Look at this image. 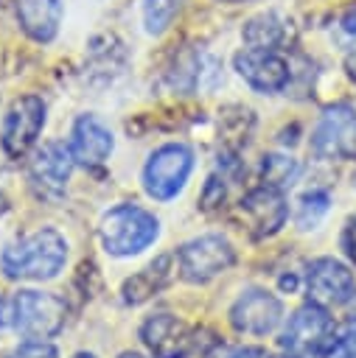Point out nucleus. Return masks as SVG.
Returning <instances> with one entry per match:
<instances>
[{"mask_svg": "<svg viewBox=\"0 0 356 358\" xmlns=\"http://www.w3.org/2000/svg\"><path fill=\"white\" fill-rule=\"evenodd\" d=\"M73 358H95V355H90V352H78V355H73Z\"/></svg>", "mask_w": 356, "mask_h": 358, "instance_id": "obj_28", "label": "nucleus"}, {"mask_svg": "<svg viewBox=\"0 0 356 358\" xmlns=\"http://www.w3.org/2000/svg\"><path fill=\"white\" fill-rule=\"evenodd\" d=\"M73 154H70V145L64 143H45L31 165H28V179L34 185V190L39 196H62L64 193V185L70 179V171H73Z\"/></svg>", "mask_w": 356, "mask_h": 358, "instance_id": "obj_11", "label": "nucleus"}, {"mask_svg": "<svg viewBox=\"0 0 356 358\" xmlns=\"http://www.w3.org/2000/svg\"><path fill=\"white\" fill-rule=\"evenodd\" d=\"M64 0H14V14L20 28L34 42H50L62 25Z\"/></svg>", "mask_w": 356, "mask_h": 358, "instance_id": "obj_16", "label": "nucleus"}, {"mask_svg": "<svg viewBox=\"0 0 356 358\" xmlns=\"http://www.w3.org/2000/svg\"><path fill=\"white\" fill-rule=\"evenodd\" d=\"M101 243L115 257H129L143 252L149 243H154L160 224L151 213H146L137 204H118L112 207L101 221Z\"/></svg>", "mask_w": 356, "mask_h": 358, "instance_id": "obj_3", "label": "nucleus"}, {"mask_svg": "<svg viewBox=\"0 0 356 358\" xmlns=\"http://www.w3.org/2000/svg\"><path fill=\"white\" fill-rule=\"evenodd\" d=\"M230 358H269V355L261 347H238V350L230 352Z\"/></svg>", "mask_w": 356, "mask_h": 358, "instance_id": "obj_26", "label": "nucleus"}, {"mask_svg": "<svg viewBox=\"0 0 356 358\" xmlns=\"http://www.w3.org/2000/svg\"><path fill=\"white\" fill-rule=\"evenodd\" d=\"M11 358H56V347L48 341H25L11 352Z\"/></svg>", "mask_w": 356, "mask_h": 358, "instance_id": "obj_23", "label": "nucleus"}, {"mask_svg": "<svg viewBox=\"0 0 356 358\" xmlns=\"http://www.w3.org/2000/svg\"><path fill=\"white\" fill-rule=\"evenodd\" d=\"M322 358H356V316H350L345 324L334 327Z\"/></svg>", "mask_w": 356, "mask_h": 358, "instance_id": "obj_20", "label": "nucleus"}, {"mask_svg": "<svg viewBox=\"0 0 356 358\" xmlns=\"http://www.w3.org/2000/svg\"><path fill=\"white\" fill-rule=\"evenodd\" d=\"M112 131L93 115H81L73 123V134H70V154L78 165L84 168H98L109 159L112 154Z\"/></svg>", "mask_w": 356, "mask_h": 358, "instance_id": "obj_14", "label": "nucleus"}, {"mask_svg": "<svg viewBox=\"0 0 356 358\" xmlns=\"http://www.w3.org/2000/svg\"><path fill=\"white\" fill-rule=\"evenodd\" d=\"M241 215L247 218L255 238H266V235H272L283 227V221L289 215V207H286V199H283L280 187L261 185V187L249 190L241 199Z\"/></svg>", "mask_w": 356, "mask_h": 358, "instance_id": "obj_13", "label": "nucleus"}, {"mask_svg": "<svg viewBox=\"0 0 356 358\" xmlns=\"http://www.w3.org/2000/svg\"><path fill=\"white\" fill-rule=\"evenodd\" d=\"M233 260L235 252L230 241L221 235H202L179 249V271L188 282H207L210 277L230 268Z\"/></svg>", "mask_w": 356, "mask_h": 358, "instance_id": "obj_7", "label": "nucleus"}, {"mask_svg": "<svg viewBox=\"0 0 356 358\" xmlns=\"http://www.w3.org/2000/svg\"><path fill=\"white\" fill-rule=\"evenodd\" d=\"M280 316H283L280 299L272 296L269 291H261V288H249L230 308L233 327L241 333H252V336H266L269 330H275Z\"/></svg>", "mask_w": 356, "mask_h": 358, "instance_id": "obj_12", "label": "nucleus"}, {"mask_svg": "<svg viewBox=\"0 0 356 358\" xmlns=\"http://www.w3.org/2000/svg\"><path fill=\"white\" fill-rule=\"evenodd\" d=\"M306 288L311 302L328 308V305H345L353 299L356 294V280L348 271V266H342L334 257H320L308 266L306 274Z\"/></svg>", "mask_w": 356, "mask_h": 358, "instance_id": "obj_9", "label": "nucleus"}, {"mask_svg": "<svg viewBox=\"0 0 356 358\" xmlns=\"http://www.w3.org/2000/svg\"><path fill=\"white\" fill-rule=\"evenodd\" d=\"M289 358H300V355H289Z\"/></svg>", "mask_w": 356, "mask_h": 358, "instance_id": "obj_30", "label": "nucleus"}, {"mask_svg": "<svg viewBox=\"0 0 356 358\" xmlns=\"http://www.w3.org/2000/svg\"><path fill=\"white\" fill-rule=\"evenodd\" d=\"M261 173H263V185H272V187H283L286 182H292V179H294V173H297V162H294L292 157L269 154V157H263Z\"/></svg>", "mask_w": 356, "mask_h": 358, "instance_id": "obj_21", "label": "nucleus"}, {"mask_svg": "<svg viewBox=\"0 0 356 358\" xmlns=\"http://www.w3.org/2000/svg\"><path fill=\"white\" fill-rule=\"evenodd\" d=\"M121 358H143V355H140V352H123Z\"/></svg>", "mask_w": 356, "mask_h": 358, "instance_id": "obj_27", "label": "nucleus"}, {"mask_svg": "<svg viewBox=\"0 0 356 358\" xmlns=\"http://www.w3.org/2000/svg\"><path fill=\"white\" fill-rule=\"evenodd\" d=\"M140 338L154 352V358H182L191 347V333L185 322L171 313H157L146 319L140 327Z\"/></svg>", "mask_w": 356, "mask_h": 358, "instance_id": "obj_15", "label": "nucleus"}, {"mask_svg": "<svg viewBox=\"0 0 356 358\" xmlns=\"http://www.w3.org/2000/svg\"><path fill=\"white\" fill-rule=\"evenodd\" d=\"M0 324H11L31 338H48L64 324V302L42 291H20L0 302Z\"/></svg>", "mask_w": 356, "mask_h": 358, "instance_id": "obj_2", "label": "nucleus"}, {"mask_svg": "<svg viewBox=\"0 0 356 358\" xmlns=\"http://www.w3.org/2000/svg\"><path fill=\"white\" fill-rule=\"evenodd\" d=\"M241 36H244V42H247L249 48L275 50V48L280 45V39H283V25H280V20H278L275 14H258V17H252V20L244 25Z\"/></svg>", "mask_w": 356, "mask_h": 358, "instance_id": "obj_18", "label": "nucleus"}, {"mask_svg": "<svg viewBox=\"0 0 356 358\" xmlns=\"http://www.w3.org/2000/svg\"><path fill=\"white\" fill-rule=\"evenodd\" d=\"M191 171H193V154L188 145L182 143L160 145L143 168V187L149 196L168 201L185 187Z\"/></svg>", "mask_w": 356, "mask_h": 358, "instance_id": "obj_4", "label": "nucleus"}, {"mask_svg": "<svg viewBox=\"0 0 356 358\" xmlns=\"http://www.w3.org/2000/svg\"><path fill=\"white\" fill-rule=\"evenodd\" d=\"M331 333H334V322L331 316L325 313L322 305L311 302V305H303L286 324L283 336H280V347L292 355H322L328 341H331Z\"/></svg>", "mask_w": 356, "mask_h": 358, "instance_id": "obj_6", "label": "nucleus"}, {"mask_svg": "<svg viewBox=\"0 0 356 358\" xmlns=\"http://www.w3.org/2000/svg\"><path fill=\"white\" fill-rule=\"evenodd\" d=\"M328 210V193L325 190H311L300 196V210H297V224L300 229H311Z\"/></svg>", "mask_w": 356, "mask_h": 358, "instance_id": "obj_22", "label": "nucleus"}, {"mask_svg": "<svg viewBox=\"0 0 356 358\" xmlns=\"http://www.w3.org/2000/svg\"><path fill=\"white\" fill-rule=\"evenodd\" d=\"M235 70L258 92H280L292 76L289 62L278 50H263V48L241 50L235 56Z\"/></svg>", "mask_w": 356, "mask_h": 358, "instance_id": "obj_10", "label": "nucleus"}, {"mask_svg": "<svg viewBox=\"0 0 356 358\" xmlns=\"http://www.w3.org/2000/svg\"><path fill=\"white\" fill-rule=\"evenodd\" d=\"M67 260V241L56 229H36L3 252V274L11 280H50Z\"/></svg>", "mask_w": 356, "mask_h": 358, "instance_id": "obj_1", "label": "nucleus"}, {"mask_svg": "<svg viewBox=\"0 0 356 358\" xmlns=\"http://www.w3.org/2000/svg\"><path fill=\"white\" fill-rule=\"evenodd\" d=\"M311 154L317 159H348L356 154V109L334 103L322 112L311 131Z\"/></svg>", "mask_w": 356, "mask_h": 358, "instance_id": "obj_5", "label": "nucleus"}, {"mask_svg": "<svg viewBox=\"0 0 356 358\" xmlns=\"http://www.w3.org/2000/svg\"><path fill=\"white\" fill-rule=\"evenodd\" d=\"M185 0H143V25L149 34H163L179 14Z\"/></svg>", "mask_w": 356, "mask_h": 358, "instance_id": "obj_19", "label": "nucleus"}, {"mask_svg": "<svg viewBox=\"0 0 356 358\" xmlns=\"http://www.w3.org/2000/svg\"><path fill=\"white\" fill-rule=\"evenodd\" d=\"M45 126V101L39 95H22L11 103L6 123H3V151L8 157H22L39 137Z\"/></svg>", "mask_w": 356, "mask_h": 358, "instance_id": "obj_8", "label": "nucleus"}, {"mask_svg": "<svg viewBox=\"0 0 356 358\" xmlns=\"http://www.w3.org/2000/svg\"><path fill=\"white\" fill-rule=\"evenodd\" d=\"M342 28H345L350 36H356V3H350V6L345 8V14H342Z\"/></svg>", "mask_w": 356, "mask_h": 358, "instance_id": "obj_25", "label": "nucleus"}, {"mask_svg": "<svg viewBox=\"0 0 356 358\" xmlns=\"http://www.w3.org/2000/svg\"><path fill=\"white\" fill-rule=\"evenodd\" d=\"M221 3H247V0H221Z\"/></svg>", "mask_w": 356, "mask_h": 358, "instance_id": "obj_29", "label": "nucleus"}, {"mask_svg": "<svg viewBox=\"0 0 356 358\" xmlns=\"http://www.w3.org/2000/svg\"><path fill=\"white\" fill-rule=\"evenodd\" d=\"M168 280H171V257L163 255V257H157L154 263H149L146 268H140L137 274H132L123 282V299L137 305V302L149 299L151 294H157L160 288H165Z\"/></svg>", "mask_w": 356, "mask_h": 358, "instance_id": "obj_17", "label": "nucleus"}, {"mask_svg": "<svg viewBox=\"0 0 356 358\" xmlns=\"http://www.w3.org/2000/svg\"><path fill=\"white\" fill-rule=\"evenodd\" d=\"M342 249H345V255L356 263V215L348 218V224H345V229H342Z\"/></svg>", "mask_w": 356, "mask_h": 358, "instance_id": "obj_24", "label": "nucleus"}]
</instances>
